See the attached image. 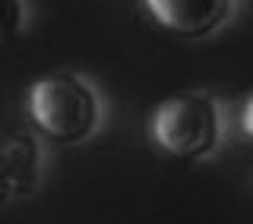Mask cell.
<instances>
[{
  "label": "cell",
  "instance_id": "1",
  "mask_svg": "<svg viewBox=\"0 0 253 224\" xmlns=\"http://www.w3.org/2000/svg\"><path fill=\"white\" fill-rule=\"evenodd\" d=\"M29 117L47 142L76 146L101 123L98 92L76 73H54L29 89Z\"/></svg>",
  "mask_w": 253,
  "mask_h": 224
},
{
  "label": "cell",
  "instance_id": "2",
  "mask_svg": "<svg viewBox=\"0 0 253 224\" xmlns=\"http://www.w3.org/2000/svg\"><path fill=\"white\" fill-rule=\"evenodd\" d=\"M149 133L174 161H203L221 142V108L209 92H177L152 111Z\"/></svg>",
  "mask_w": 253,
  "mask_h": 224
},
{
  "label": "cell",
  "instance_id": "3",
  "mask_svg": "<svg viewBox=\"0 0 253 224\" xmlns=\"http://www.w3.org/2000/svg\"><path fill=\"white\" fill-rule=\"evenodd\" d=\"M44 151L32 133H0V202L32 196L42 187Z\"/></svg>",
  "mask_w": 253,
  "mask_h": 224
},
{
  "label": "cell",
  "instance_id": "4",
  "mask_svg": "<svg viewBox=\"0 0 253 224\" xmlns=\"http://www.w3.org/2000/svg\"><path fill=\"white\" fill-rule=\"evenodd\" d=\"M146 10L168 35L206 38L228 22L234 0H146Z\"/></svg>",
  "mask_w": 253,
  "mask_h": 224
},
{
  "label": "cell",
  "instance_id": "5",
  "mask_svg": "<svg viewBox=\"0 0 253 224\" xmlns=\"http://www.w3.org/2000/svg\"><path fill=\"white\" fill-rule=\"evenodd\" d=\"M26 22H29L26 0H0V38L19 35Z\"/></svg>",
  "mask_w": 253,
  "mask_h": 224
},
{
  "label": "cell",
  "instance_id": "6",
  "mask_svg": "<svg viewBox=\"0 0 253 224\" xmlns=\"http://www.w3.org/2000/svg\"><path fill=\"white\" fill-rule=\"evenodd\" d=\"M241 126H244V133L253 139V95L247 98V105H244V111H241Z\"/></svg>",
  "mask_w": 253,
  "mask_h": 224
}]
</instances>
